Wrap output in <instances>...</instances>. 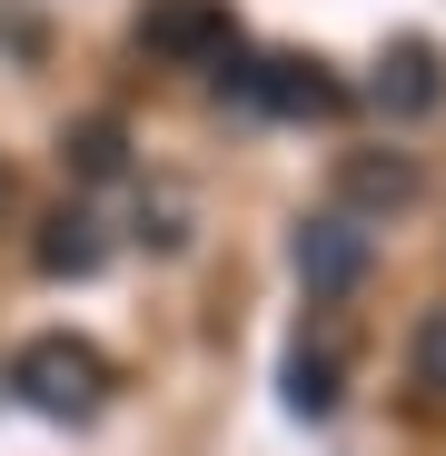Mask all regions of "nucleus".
I'll use <instances>...</instances> for the list:
<instances>
[{
  "label": "nucleus",
  "instance_id": "f257e3e1",
  "mask_svg": "<svg viewBox=\"0 0 446 456\" xmlns=\"http://www.w3.org/2000/svg\"><path fill=\"white\" fill-rule=\"evenodd\" d=\"M11 397H20L30 417H50V427H90V417L109 407V357H100L90 338L50 328V338H30V347L11 357Z\"/></svg>",
  "mask_w": 446,
  "mask_h": 456
},
{
  "label": "nucleus",
  "instance_id": "f03ea898",
  "mask_svg": "<svg viewBox=\"0 0 446 456\" xmlns=\"http://www.w3.org/2000/svg\"><path fill=\"white\" fill-rule=\"evenodd\" d=\"M218 90H239V100H258L268 119H337L347 110V90L328 80V60H248V50H229L218 60Z\"/></svg>",
  "mask_w": 446,
  "mask_h": 456
},
{
  "label": "nucleus",
  "instance_id": "7ed1b4c3",
  "mask_svg": "<svg viewBox=\"0 0 446 456\" xmlns=\"http://www.w3.org/2000/svg\"><path fill=\"white\" fill-rule=\"evenodd\" d=\"M139 50L169 69H218L239 50V11L229 0H149L139 11Z\"/></svg>",
  "mask_w": 446,
  "mask_h": 456
},
{
  "label": "nucleus",
  "instance_id": "20e7f679",
  "mask_svg": "<svg viewBox=\"0 0 446 456\" xmlns=\"http://www.w3.org/2000/svg\"><path fill=\"white\" fill-rule=\"evenodd\" d=\"M288 258H297V288H308V297H347V288L367 278V218H347V208L297 218Z\"/></svg>",
  "mask_w": 446,
  "mask_h": 456
},
{
  "label": "nucleus",
  "instance_id": "39448f33",
  "mask_svg": "<svg viewBox=\"0 0 446 456\" xmlns=\"http://www.w3.org/2000/svg\"><path fill=\"white\" fill-rule=\"evenodd\" d=\"M417 199H426V179H417L407 149H347V159H337V208L347 218H397Z\"/></svg>",
  "mask_w": 446,
  "mask_h": 456
},
{
  "label": "nucleus",
  "instance_id": "423d86ee",
  "mask_svg": "<svg viewBox=\"0 0 446 456\" xmlns=\"http://www.w3.org/2000/svg\"><path fill=\"white\" fill-rule=\"evenodd\" d=\"M436 100H446V50L417 40V30L387 40V50H377V110H387V119H426Z\"/></svg>",
  "mask_w": 446,
  "mask_h": 456
},
{
  "label": "nucleus",
  "instance_id": "0eeeda50",
  "mask_svg": "<svg viewBox=\"0 0 446 456\" xmlns=\"http://www.w3.org/2000/svg\"><path fill=\"white\" fill-rule=\"evenodd\" d=\"M337 377H347V357H337L328 338H297V347H288V377H278V387H288V407H297V417H328V407L347 397Z\"/></svg>",
  "mask_w": 446,
  "mask_h": 456
},
{
  "label": "nucleus",
  "instance_id": "6e6552de",
  "mask_svg": "<svg viewBox=\"0 0 446 456\" xmlns=\"http://www.w3.org/2000/svg\"><path fill=\"white\" fill-rule=\"evenodd\" d=\"M100 258H109V239H100L90 208H60L40 228V278H100Z\"/></svg>",
  "mask_w": 446,
  "mask_h": 456
},
{
  "label": "nucleus",
  "instance_id": "1a4fd4ad",
  "mask_svg": "<svg viewBox=\"0 0 446 456\" xmlns=\"http://www.w3.org/2000/svg\"><path fill=\"white\" fill-rule=\"evenodd\" d=\"M60 169H69V179H119V169H129V129H119V119L60 129Z\"/></svg>",
  "mask_w": 446,
  "mask_h": 456
},
{
  "label": "nucleus",
  "instance_id": "9d476101",
  "mask_svg": "<svg viewBox=\"0 0 446 456\" xmlns=\"http://www.w3.org/2000/svg\"><path fill=\"white\" fill-rule=\"evenodd\" d=\"M407 367H417V387H426V397H446V308H426V318H417Z\"/></svg>",
  "mask_w": 446,
  "mask_h": 456
},
{
  "label": "nucleus",
  "instance_id": "9b49d317",
  "mask_svg": "<svg viewBox=\"0 0 446 456\" xmlns=\"http://www.w3.org/2000/svg\"><path fill=\"white\" fill-rule=\"evenodd\" d=\"M0 208H11V169H0Z\"/></svg>",
  "mask_w": 446,
  "mask_h": 456
}]
</instances>
